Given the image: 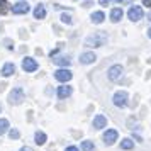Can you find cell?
<instances>
[{"mask_svg":"<svg viewBox=\"0 0 151 151\" xmlns=\"http://www.w3.org/2000/svg\"><path fill=\"white\" fill-rule=\"evenodd\" d=\"M105 42H107V34L105 32H95V34L88 36L85 39V46H88V48H100Z\"/></svg>","mask_w":151,"mask_h":151,"instance_id":"1","label":"cell"},{"mask_svg":"<svg viewBox=\"0 0 151 151\" xmlns=\"http://www.w3.org/2000/svg\"><path fill=\"white\" fill-rule=\"evenodd\" d=\"M122 73H124L122 66H121V65H114V66H110V68H109L107 76H109V80H112V82H117V80H121Z\"/></svg>","mask_w":151,"mask_h":151,"instance_id":"2","label":"cell"},{"mask_svg":"<svg viewBox=\"0 0 151 151\" xmlns=\"http://www.w3.org/2000/svg\"><path fill=\"white\" fill-rule=\"evenodd\" d=\"M22 100H24V90L22 88H14L10 92V95H9V102L10 104L17 105V104H22Z\"/></svg>","mask_w":151,"mask_h":151,"instance_id":"3","label":"cell"},{"mask_svg":"<svg viewBox=\"0 0 151 151\" xmlns=\"http://www.w3.org/2000/svg\"><path fill=\"white\" fill-rule=\"evenodd\" d=\"M112 102H114V105H117V107H124V105L127 104V92H124V90L116 92L114 97H112Z\"/></svg>","mask_w":151,"mask_h":151,"instance_id":"4","label":"cell"},{"mask_svg":"<svg viewBox=\"0 0 151 151\" xmlns=\"http://www.w3.org/2000/svg\"><path fill=\"white\" fill-rule=\"evenodd\" d=\"M127 17H129V21L137 22L139 19H143V9L139 7V5H132L129 9V12H127Z\"/></svg>","mask_w":151,"mask_h":151,"instance_id":"5","label":"cell"},{"mask_svg":"<svg viewBox=\"0 0 151 151\" xmlns=\"http://www.w3.org/2000/svg\"><path fill=\"white\" fill-rule=\"evenodd\" d=\"M55 78L58 80V82H70V80L73 78V73H71L70 70H66V68H60L55 73Z\"/></svg>","mask_w":151,"mask_h":151,"instance_id":"6","label":"cell"},{"mask_svg":"<svg viewBox=\"0 0 151 151\" xmlns=\"http://www.w3.org/2000/svg\"><path fill=\"white\" fill-rule=\"evenodd\" d=\"M117 137H119V132H117L116 129H109L104 132V143L107 144V146H110V144L114 143V141H117Z\"/></svg>","mask_w":151,"mask_h":151,"instance_id":"7","label":"cell"},{"mask_svg":"<svg viewBox=\"0 0 151 151\" xmlns=\"http://www.w3.org/2000/svg\"><path fill=\"white\" fill-rule=\"evenodd\" d=\"M29 4L27 2H17V4H15V5H12V12H14V14H27L29 12Z\"/></svg>","mask_w":151,"mask_h":151,"instance_id":"8","label":"cell"},{"mask_svg":"<svg viewBox=\"0 0 151 151\" xmlns=\"http://www.w3.org/2000/svg\"><path fill=\"white\" fill-rule=\"evenodd\" d=\"M22 68L26 70V71H36L37 70V61L36 60H32V58H24L22 60Z\"/></svg>","mask_w":151,"mask_h":151,"instance_id":"9","label":"cell"},{"mask_svg":"<svg viewBox=\"0 0 151 151\" xmlns=\"http://www.w3.org/2000/svg\"><path fill=\"white\" fill-rule=\"evenodd\" d=\"M95 60H97V56L92 51H87V53H82L80 55V63L82 65H90V63H93Z\"/></svg>","mask_w":151,"mask_h":151,"instance_id":"10","label":"cell"},{"mask_svg":"<svg viewBox=\"0 0 151 151\" xmlns=\"http://www.w3.org/2000/svg\"><path fill=\"white\" fill-rule=\"evenodd\" d=\"M71 92H73V88L68 87V85H61V87H58V90H56V93H58L60 99H66V97H70L71 95Z\"/></svg>","mask_w":151,"mask_h":151,"instance_id":"11","label":"cell"},{"mask_svg":"<svg viewBox=\"0 0 151 151\" xmlns=\"http://www.w3.org/2000/svg\"><path fill=\"white\" fill-rule=\"evenodd\" d=\"M14 71H15V66L12 63H5L2 66V76H10V75H14Z\"/></svg>","mask_w":151,"mask_h":151,"instance_id":"12","label":"cell"},{"mask_svg":"<svg viewBox=\"0 0 151 151\" xmlns=\"http://www.w3.org/2000/svg\"><path fill=\"white\" fill-rule=\"evenodd\" d=\"M105 124H107V119H105L102 114L93 119V127H95V129H102V127H105Z\"/></svg>","mask_w":151,"mask_h":151,"instance_id":"13","label":"cell"},{"mask_svg":"<svg viewBox=\"0 0 151 151\" xmlns=\"http://www.w3.org/2000/svg\"><path fill=\"white\" fill-rule=\"evenodd\" d=\"M90 19H92L93 24H102L104 19H105V14H104L102 10H99V12H93V14L90 15Z\"/></svg>","mask_w":151,"mask_h":151,"instance_id":"14","label":"cell"},{"mask_svg":"<svg viewBox=\"0 0 151 151\" xmlns=\"http://www.w3.org/2000/svg\"><path fill=\"white\" fill-rule=\"evenodd\" d=\"M121 19H122V10H121V9H112V10H110V21L119 22Z\"/></svg>","mask_w":151,"mask_h":151,"instance_id":"15","label":"cell"},{"mask_svg":"<svg viewBox=\"0 0 151 151\" xmlns=\"http://www.w3.org/2000/svg\"><path fill=\"white\" fill-rule=\"evenodd\" d=\"M34 17L36 19H44L46 17V9H44V5H37V7L34 9Z\"/></svg>","mask_w":151,"mask_h":151,"instance_id":"16","label":"cell"},{"mask_svg":"<svg viewBox=\"0 0 151 151\" xmlns=\"http://www.w3.org/2000/svg\"><path fill=\"white\" fill-rule=\"evenodd\" d=\"M53 61H55V65H58V66H68L70 63H71V60H70L68 56H60V58H56Z\"/></svg>","mask_w":151,"mask_h":151,"instance_id":"17","label":"cell"},{"mask_svg":"<svg viewBox=\"0 0 151 151\" xmlns=\"http://www.w3.org/2000/svg\"><path fill=\"white\" fill-rule=\"evenodd\" d=\"M34 139H36V144L42 146V144L46 143V139H48V137H46V134H44L42 131H37V132H36V136H34Z\"/></svg>","mask_w":151,"mask_h":151,"instance_id":"18","label":"cell"},{"mask_svg":"<svg viewBox=\"0 0 151 151\" xmlns=\"http://www.w3.org/2000/svg\"><path fill=\"white\" fill-rule=\"evenodd\" d=\"M121 148H122V150H132V148H134L132 139H127V137L122 139V141H121Z\"/></svg>","mask_w":151,"mask_h":151,"instance_id":"19","label":"cell"},{"mask_svg":"<svg viewBox=\"0 0 151 151\" xmlns=\"http://www.w3.org/2000/svg\"><path fill=\"white\" fill-rule=\"evenodd\" d=\"M82 150L83 151H93V150H95V146H93L92 141H83V143H82Z\"/></svg>","mask_w":151,"mask_h":151,"instance_id":"20","label":"cell"},{"mask_svg":"<svg viewBox=\"0 0 151 151\" xmlns=\"http://www.w3.org/2000/svg\"><path fill=\"white\" fill-rule=\"evenodd\" d=\"M9 12V2L7 0H0V14H7Z\"/></svg>","mask_w":151,"mask_h":151,"instance_id":"21","label":"cell"},{"mask_svg":"<svg viewBox=\"0 0 151 151\" xmlns=\"http://www.w3.org/2000/svg\"><path fill=\"white\" fill-rule=\"evenodd\" d=\"M9 129V121L7 119H0V136Z\"/></svg>","mask_w":151,"mask_h":151,"instance_id":"22","label":"cell"},{"mask_svg":"<svg viewBox=\"0 0 151 151\" xmlns=\"http://www.w3.org/2000/svg\"><path fill=\"white\" fill-rule=\"evenodd\" d=\"M9 136H10V139H17V137H19V131L17 129H10Z\"/></svg>","mask_w":151,"mask_h":151,"instance_id":"23","label":"cell"},{"mask_svg":"<svg viewBox=\"0 0 151 151\" xmlns=\"http://www.w3.org/2000/svg\"><path fill=\"white\" fill-rule=\"evenodd\" d=\"M61 21L65 22V24H71V17H70L68 14H63L61 15Z\"/></svg>","mask_w":151,"mask_h":151,"instance_id":"24","label":"cell"},{"mask_svg":"<svg viewBox=\"0 0 151 151\" xmlns=\"http://www.w3.org/2000/svg\"><path fill=\"white\" fill-rule=\"evenodd\" d=\"M65 151H78V148H76V146H68Z\"/></svg>","mask_w":151,"mask_h":151,"instance_id":"25","label":"cell"},{"mask_svg":"<svg viewBox=\"0 0 151 151\" xmlns=\"http://www.w3.org/2000/svg\"><path fill=\"white\" fill-rule=\"evenodd\" d=\"M143 5H146V7L151 9V0H143Z\"/></svg>","mask_w":151,"mask_h":151,"instance_id":"26","label":"cell"},{"mask_svg":"<svg viewBox=\"0 0 151 151\" xmlns=\"http://www.w3.org/2000/svg\"><path fill=\"white\" fill-rule=\"evenodd\" d=\"M109 2H110V0H99V4H100V5H104V7H105Z\"/></svg>","mask_w":151,"mask_h":151,"instance_id":"27","label":"cell"},{"mask_svg":"<svg viewBox=\"0 0 151 151\" xmlns=\"http://www.w3.org/2000/svg\"><path fill=\"white\" fill-rule=\"evenodd\" d=\"M21 151H32V148H29V146H26V148H22Z\"/></svg>","mask_w":151,"mask_h":151,"instance_id":"28","label":"cell"},{"mask_svg":"<svg viewBox=\"0 0 151 151\" xmlns=\"http://www.w3.org/2000/svg\"><path fill=\"white\" fill-rule=\"evenodd\" d=\"M148 36H150V37H151V27L148 29Z\"/></svg>","mask_w":151,"mask_h":151,"instance_id":"29","label":"cell"},{"mask_svg":"<svg viewBox=\"0 0 151 151\" xmlns=\"http://www.w3.org/2000/svg\"><path fill=\"white\" fill-rule=\"evenodd\" d=\"M150 21H151V14H150Z\"/></svg>","mask_w":151,"mask_h":151,"instance_id":"30","label":"cell"},{"mask_svg":"<svg viewBox=\"0 0 151 151\" xmlns=\"http://www.w3.org/2000/svg\"><path fill=\"white\" fill-rule=\"evenodd\" d=\"M116 2H121V0H116Z\"/></svg>","mask_w":151,"mask_h":151,"instance_id":"31","label":"cell"},{"mask_svg":"<svg viewBox=\"0 0 151 151\" xmlns=\"http://www.w3.org/2000/svg\"><path fill=\"white\" fill-rule=\"evenodd\" d=\"M0 112H2V107H0Z\"/></svg>","mask_w":151,"mask_h":151,"instance_id":"32","label":"cell"}]
</instances>
